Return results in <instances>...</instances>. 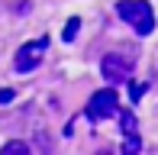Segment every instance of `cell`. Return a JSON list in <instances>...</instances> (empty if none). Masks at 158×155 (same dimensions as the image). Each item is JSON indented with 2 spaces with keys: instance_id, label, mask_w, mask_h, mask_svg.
Instances as JSON below:
<instances>
[{
  "instance_id": "cell-1",
  "label": "cell",
  "mask_w": 158,
  "mask_h": 155,
  "mask_svg": "<svg viewBox=\"0 0 158 155\" xmlns=\"http://www.w3.org/2000/svg\"><path fill=\"white\" fill-rule=\"evenodd\" d=\"M116 13H119V19H126V23L139 32V36H148V32L155 29V13H152V6H148L145 0H119Z\"/></svg>"
},
{
  "instance_id": "cell-2",
  "label": "cell",
  "mask_w": 158,
  "mask_h": 155,
  "mask_svg": "<svg viewBox=\"0 0 158 155\" xmlns=\"http://www.w3.org/2000/svg\"><path fill=\"white\" fill-rule=\"evenodd\" d=\"M116 110H119V97H116V90L113 87H103V90H97L94 97H90V103H87V119H106V116H116Z\"/></svg>"
},
{
  "instance_id": "cell-3",
  "label": "cell",
  "mask_w": 158,
  "mask_h": 155,
  "mask_svg": "<svg viewBox=\"0 0 158 155\" xmlns=\"http://www.w3.org/2000/svg\"><path fill=\"white\" fill-rule=\"evenodd\" d=\"M100 71L110 84H126L129 78H132V58H126V55L119 52H110L103 61H100Z\"/></svg>"
},
{
  "instance_id": "cell-4",
  "label": "cell",
  "mask_w": 158,
  "mask_h": 155,
  "mask_svg": "<svg viewBox=\"0 0 158 155\" xmlns=\"http://www.w3.org/2000/svg\"><path fill=\"white\" fill-rule=\"evenodd\" d=\"M45 48H48V39H45V36L35 39V42H26V45L16 52V58H13V68H16V71H23V74L32 71V68L42 61V52H45Z\"/></svg>"
},
{
  "instance_id": "cell-5",
  "label": "cell",
  "mask_w": 158,
  "mask_h": 155,
  "mask_svg": "<svg viewBox=\"0 0 158 155\" xmlns=\"http://www.w3.org/2000/svg\"><path fill=\"white\" fill-rule=\"evenodd\" d=\"M116 113H119V126H123V132H126V136H135V132H139V129H135V116L129 113V110H116Z\"/></svg>"
},
{
  "instance_id": "cell-6",
  "label": "cell",
  "mask_w": 158,
  "mask_h": 155,
  "mask_svg": "<svg viewBox=\"0 0 158 155\" xmlns=\"http://www.w3.org/2000/svg\"><path fill=\"white\" fill-rule=\"evenodd\" d=\"M0 152H3V155H29V145H26V142H6Z\"/></svg>"
},
{
  "instance_id": "cell-7",
  "label": "cell",
  "mask_w": 158,
  "mask_h": 155,
  "mask_svg": "<svg viewBox=\"0 0 158 155\" xmlns=\"http://www.w3.org/2000/svg\"><path fill=\"white\" fill-rule=\"evenodd\" d=\"M77 26H81V19L71 16V19H68V26H64V32H61V39H64V42H71V39L77 36Z\"/></svg>"
},
{
  "instance_id": "cell-8",
  "label": "cell",
  "mask_w": 158,
  "mask_h": 155,
  "mask_svg": "<svg viewBox=\"0 0 158 155\" xmlns=\"http://www.w3.org/2000/svg\"><path fill=\"white\" fill-rule=\"evenodd\" d=\"M139 149H142V139H135V136H129L123 145V152H139Z\"/></svg>"
},
{
  "instance_id": "cell-9",
  "label": "cell",
  "mask_w": 158,
  "mask_h": 155,
  "mask_svg": "<svg viewBox=\"0 0 158 155\" xmlns=\"http://www.w3.org/2000/svg\"><path fill=\"white\" fill-rule=\"evenodd\" d=\"M145 94V84H129V97H132L135 103H139V97Z\"/></svg>"
},
{
  "instance_id": "cell-10",
  "label": "cell",
  "mask_w": 158,
  "mask_h": 155,
  "mask_svg": "<svg viewBox=\"0 0 158 155\" xmlns=\"http://www.w3.org/2000/svg\"><path fill=\"white\" fill-rule=\"evenodd\" d=\"M13 97H16V94H13V87H3V90H0V107H6Z\"/></svg>"
}]
</instances>
